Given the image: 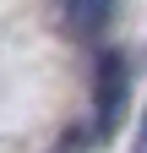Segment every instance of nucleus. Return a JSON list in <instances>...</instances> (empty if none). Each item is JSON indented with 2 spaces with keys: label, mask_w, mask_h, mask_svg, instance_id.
<instances>
[{
  "label": "nucleus",
  "mask_w": 147,
  "mask_h": 153,
  "mask_svg": "<svg viewBox=\"0 0 147 153\" xmlns=\"http://www.w3.org/2000/svg\"><path fill=\"white\" fill-rule=\"evenodd\" d=\"M136 153H147V115H142V126H136Z\"/></svg>",
  "instance_id": "obj_3"
},
{
  "label": "nucleus",
  "mask_w": 147,
  "mask_h": 153,
  "mask_svg": "<svg viewBox=\"0 0 147 153\" xmlns=\"http://www.w3.org/2000/svg\"><path fill=\"white\" fill-rule=\"evenodd\" d=\"M125 88H131V76H125V60L115 49L98 60V131H115L120 109H125Z\"/></svg>",
  "instance_id": "obj_1"
},
{
  "label": "nucleus",
  "mask_w": 147,
  "mask_h": 153,
  "mask_svg": "<svg viewBox=\"0 0 147 153\" xmlns=\"http://www.w3.org/2000/svg\"><path fill=\"white\" fill-rule=\"evenodd\" d=\"M109 11H115V0H60V22L71 38H98L109 27Z\"/></svg>",
  "instance_id": "obj_2"
}]
</instances>
